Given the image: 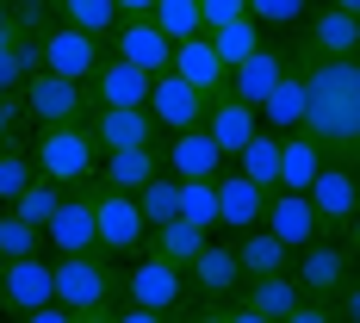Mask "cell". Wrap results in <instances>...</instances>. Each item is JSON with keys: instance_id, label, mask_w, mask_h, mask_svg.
Returning <instances> with one entry per match:
<instances>
[{"instance_id": "obj_1", "label": "cell", "mask_w": 360, "mask_h": 323, "mask_svg": "<svg viewBox=\"0 0 360 323\" xmlns=\"http://www.w3.org/2000/svg\"><path fill=\"white\" fill-rule=\"evenodd\" d=\"M298 44V37H292ZM304 118L298 131L323 149L329 162H354L360 156V87H354V56H317L304 50Z\"/></svg>"}, {"instance_id": "obj_2", "label": "cell", "mask_w": 360, "mask_h": 323, "mask_svg": "<svg viewBox=\"0 0 360 323\" xmlns=\"http://www.w3.org/2000/svg\"><path fill=\"white\" fill-rule=\"evenodd\" d=\"M50 298L69 311V323H112L124 298V267L100 249L50 255Z\"/></svg>"}, {"instance_id": "obj_3", "label": "cell", "mask_w": 360, "mask_h": 323, "mask_svg": "<svg viewBox=\"0 0 360 323\" xmlns=\"http://www.w3.org/2000/svg\"><path fill=\"white\" fill-rule=\"evenodd\" d=\"M25 149H32L37 175H50L56 186H81V180H94V168H100V149H94V137H87L81 118L75 125H37V137Z\"/></svg>"}, {"instance_id": "obj_4", "label": "cell", "mask_w": 360, "mask_h": 323, "mask_svg": "<svg viewBox=\"0 0 360 323\" xmlns=\"http://www.w3.org/2000/svg\"><path fill=\"white\" fill-rule=\"evenodd\" d=\"M311 205H317V217H323V236H335V243H354L360 249V186H354V162H329L311 175Z\"/></svg>"}, {"instance_id": "obj_5", "label": "cell", "mask_w": 360, "mask_h": 323, "mask_svg": "<svg viewBox=\"0 0 360 323\" xmlns=\"http://www.w3.org/2000/svg\"><path fill=\"white\" fill-rule=\"evenodd\" d=\"M87 199H94V249L100 255H137L143 249V212H137V199L131 193H118V186H100V180H87Z\"/></svg>"}, {"instance_id": "obj_6", "label": "cell", "mask_w": 360, "mask_h": 323, "mask_svg": "<svg viewBox=\"0 0 360 323\" xmlns=\"http://www.w3.org/2000/svg\"><path fill=\"white\" fill-rule=\"evenodd\" d=\"M124 298H131V305H143V311H155V323L186 317V274H180L174 261L137 249V261L124 267Z\"/></svg>"}, {"instance_id": "obj_7", "label": "cell", "mask_w": 360, "mask_h": 323, "mask_svg": "<svg viewBox=\"0 0 360 323\" xmlns=\"http://www.w3.org/2000/svg\"><path fill=\"white\" fill-rule=\"evenodd\" d=\"M100 56H106V37L75 32V25H63V19H50V25L32 37V63L50 69V75H69V81H87Z\"/></svg>"}, {"instance_id": "obj_8", "label": "cell", "mask_w": 360, "mask_h": 323, "mask_svg": "<svg viewBox=\"0 0 360 323\" xmlns=\"http://www.w3.org/2000/svg\"><path fill=\"white\" fill-rule=\"evenodd\" d=\"M19 106H25L32 125H75V118H87V87L32 63L25 81H19Z\"/></svg>"}, {"instance_id": "obj_9", "label": "cell", "mask_w": 360, "mask_h": 323, "mask_svg": "<svg viewBox=\"0 0 360 323\" xmlns=\"http://www.w3.org/2000/svg\"><path fill=\"white\" fill-rule=\"evenodd\" d=\"M354 243H335V236H311L304 249H292V280L298 292H311V298H329L335 286H348L354 280Z\"/></svg>"}, {"instance_id": "obj_10", "label": "cell", "mask_w": 360, "mask_h": 323, "mask_svg": "<svg viewBox=\"0 0 360 323\" xmlns=\"http://www.w3.org/2000/svg\"><path fill=\"white\" fill-rule=\"evenodd\" d=\"M180 274H186V305H199V298H230V292L243 286V261H236L230 243H217V236H205Z\"/></svg>"}, {"instance_id": "obj_11", "label": "cell", "mask_w": 360, "mask_h": 323, "mask_svg": "<svg viewBox=\"0 0 360 323\" xmlns=\"http://www.w3.org/2000/svg\"><path fill=\"white\" fill-rule=\"evenodd\" d=\"M81 125H87V137H94L100 156H112V149H137V144H162V125H155L143 106H87Z\"/></svg>"}, {"instance_id": "obj_12", "label": "cell", "mask_w": 360, "mask_h": 323, "mask_svg": "<svg viewBox=\"0 0 360 323\" xmlns=\"http://www.w3.org/2000/svg\"><path fill=\"white\" fill-rule=\"evenodd\" d=\"M106 50H118L124 63H137L143 75H162V69H168V56H174L168 32H162V25L149 19V13H118V19H112Z\"/></svg>"}, {"instance_id": "obj_13", "label": "cell", "mask_w": 360, "mask_h": 323, "mask_svg": "<svg viewBox=\"0 0 360 323\" xmlns=\"http://www.w3.org/2000/svg\"><path fill=\"white\" fill-rule=\"evenodd\" d=\"M205 94L193 87V81H180L174 69H162V75H149V94H143V112L162 125V131H186V125H199L205 118Z\"/></svg>"}, {"instance_id": "obj_14", "label": "cell", "mask_w": 360, "mask_h": 323, "mask_svg": "<svg viewBox=\"0 0 360 323\" xmlns=\"http://www.w3.org/2000/svg\"><path fill=\"white\" fill-rule=\"evenodd\" d=\"M44 249L50 255L94 249V199H87V180H81V186H63L56 212L44 217Z\"/></svg>"}, {"instance_id": "obj_15", "label": "cell", "mask_w": 360, "mask_h": 323, "mask_svg": "<svg viewBox=\"0 0 360 323\" xmlns=\"http://www.w3.org/2000/svg\"><path fill=\"white\" fill-rule=\"evenodd\" d=\"M292 37L304 50H317V56H354L360 50V13H342V6L317 0V13H304L292 25Z\"/></svg>"}, {"instance_id": "obj_16", "label": "cell", "mask_w": 360, "mask_h": 323, "mask_svg": "<svg viewBox=\"0 0 360 323\" xmlns=\"http://www.w3.org/2000/svg\"><path fill=\"white\" fill-rule=\"evenodd\" d=\"M50 298V255H6L0 267V317H25L32 305Z\"/></svg>"}, {"instance_id": "obj_17", "label": "cell", "mask_w": 360, "mask_h": 323, "mask_svg": "<svg viewBox=\"0 0 360 323\" xmlns=\"http://www.w3.org/2000/svg\"><path fill=\"white\" fill-rule=\"evenodd\" d=\"M162 162L174 180H212L224 168V149L212 144L205 125H186V131H162Z\"/></svg>"}, {"instance_id": "obj_18", "label": "cell", "mask_w": 360, "mask_h": 323, "mask_svg": "<svg viewBox=\"0 0 360 323\" xmlns=\"http://www.w3.org/2000/svg\"><path fill=\"white\" fill-rule=\"evenodd\" d=\"M261 224H267L286 249H304L311 236H323V217H317V205H311V193H292V186H274V193H267Z\"/></svg>"}, {"instance_id": "obj_19", "label": "cell", "mask_w": 360, "mask_h": 323, "mask_svg": "<svg viewBox=\"0 0 360 323\" xmlns=\"http://www.w3.org/2000/svg\"><path fill=\"white\" fill-rule=\"evenodd\" d=\"M81 87H87V106H143L149 75L137 69V63H124L118 50H106V56L94 63V75H87Z\"/></svg>"}, {"instance_id": "obj_20", "label": "cell", "mask_w": 360, "mask_h": 323, "mask_svg": "<svg viewBox=\"0 0 360 323\" xmlns=\"http://www.w3.org/2000/svg\"><path fill=\"white\" fill-rule=\"evenodd\" d=\"M298 298H304V292L292 280V267H280V274H249V280L236 286V305H243L249 323H286V311Z\"/></svg>"}, {"instance_id": "obj_21", "label": "cell", "mask_w": 360, "mask_h": 323, "mask_svg": "<svg viewBox=\"0 0 360 323\" xmlns=\"http://www.w3.org/2000/svg\"><path fill=\"white\" fill-rule=\"evenodd\" d=\"M168 69H174L180 81H193V87H199V94H205V100H212V94H224V87H230V69H224V63H217V50H212V37H205V32L180 37V44H174V56H168Z\"/></svg>"}, {"instance_id": "obj_22", "label": "cell", "mask_w": 360, "mask_h": 323, "mask_svg": "<svg viewBox=\"0 0 360 323\" xmlns=\"http://www.w3.org/2000/svg\"><path fill=\"white\" fill-rule=\"evenodd\" d=\"M212 186H217V224H224V230H249V224H261L267 193H261L249 175H236V168H217Z\"/></svg>"}, {"instance_id": "obj_23", "label": "cell", "mask_w": 360, "mask_h": 323, "mask_svg": "<svg viewBox=\"0 0 360 323\" xmlns=\"http://www.w3.org/2000/svg\"><path fill=\"white\" fill-rule=\"evenodd\" d=\"M168 162H162V144H137V149H112V156H100V168H94V180L100 186H118V193H137L149 175H162Z\"/></svg>"}, {"instance_id": "obj_24", "label": "cell", "mask_w": 360, "mask_h": 323, "mask_svg": "<svg viewBox=\"0 0 360 323\" xmlns=\"http://www.w3.org/2000/svg\"><path fill=\"white\" fill-rule=\"evenodd\" d=\"M199 125L212 131V144L224 149V162H230V156L243 149V137H249L255 125H261V112H255V106H243L236 94H212V106H205V118H199Z\"/></svg>"}, {"instance_id": "obj_25", "label": "cell", "mask_w": 360, "mask_h": 323, "mask_svg": "<svg viewBox=\"0 0 360 323\" xmlns=\"http://www.w3.org/2000/svg\"><path fill=\"white\" fill-rule=\"evenodd\" d=\"M230 168H236V175H249L261 193H274V186H280V131L255 125L249 137H243V149L230 156Z\"/></svg>"}, {"instance_id": "obj_26", "label": "cell", "mask_w": 360, "mask_h": 323, "mask_svg": "<svg viewBox=\"0 0 360 323\" xmlns=\"http://www.w3.org/2000/svg\"><path fill=\"white\" fill-rule=\"evenodd\" d=\"M236 261H243V280L249 274H280V267H292V249L267 230V224H249V230H236Z\"/></svg>"}, {"instance_id": "obj_27", "label": "cell", "mask_w": 360, "mask_h": 323, "mask_svg": "<svg viewBox=\"0 0 360 323\" xmlns=\"http://www.w3.org/2000/svg\"><path fill=\"white\" fill-rule=\"evenodd\" d=\"M317 168H323V149L311 144L304 131H280V186H292V193H304Z\"/></svg>"}, {"instance_id": "obj_28", "label": "cell", "mask_w": 360, "mask_h": 323, "mask_svg": "<svg viewBox=\"0 0 360 323\" xmlns=\"http://www.w3.org/2000/svg\"><path fill=\"white\" fill-rule=\"evenodd\" d=\"M212 50H217V63H224V69H236V63H243V56H249L255 44H261V37H267V25H255L249 13H236V19H224V25H212Z\"/></svg>"}, {"instance_id": "obj_29", "label": "cell", "mask_w": 360, "mask_h": 323, "mask_svg": "<svg viewBox=\"0 0 360 323\" xmlns=\"http://www.w3.org/2000/svg\"><path fill=\"white\" fill-rule=\"evenodd\" d=\"M44 6H50V19H63L75 32H94V37H112V19H118L112 0H44Z\"/></svg>"}, {"instance_id": "obj_30", "label": "cell", "mask_w": 360, "mask_h": 323, "mask_svg": "<svg viewBox=\"0 0 360 323\" xmlns=\"http://www.w3.org/2000/svg\"><path fill=\"white\" fill-rule=\"evenodd\" d=\"M32 175H37V162H32V149H25V137H6L0 144V205H13Z\"/></svg>"}, {"instance_id": "obj_31", "label": "cell", "mask_w": 360, "mask_h": 323, "mask_svg": "<svg viewBox=\"0 0 360 323\" xmlns=\"http://www.w3.org/2000/svg\"><path fill=\"white\" fill-rule=\"evenodd\" d=\"M174 212L186 217V224H199V230H212V236H217V186H212V180H180Z\"/></svg>"}, {"instance_id": "obj_32", "label": "cell", "mask_w": 360, "mask_h": 323, "mask_svg": "<svg viewBox=\"0 0 360 323\" xmlns=\"http://www.w3.org/2000/svg\"><path fill=\"white\" fill-rule=\"evenodd\" d=\"M149 19L168 32V44H180V37H193V32H205L199 0H149Z\"/></svg>"}, {"instance_id": "obj_33", "label": "cell", "mask_w": 360, "mask_h": 323, "mask_svg": "<svg viewBox=\"0 0 360 323\" xmlns=\"http://www.w3.org/2000/svg\"><path fill=\"white\" fill-rule=\"evenodd\" d=\"M37 249H44V230H37L32 217H19L13 205H0V255H37Z\"/></svg>"}, {"instance_id": "obj_34", "label": "cell", "mask_w": 360, "mask_h": 323, "mask_svg": "<svg viewBox=\"0 0 360 323\" xmlns=\"http://www.w3.org/2000/svg\"><path fill=\"white\" fill-rule=\"evenodd\" d=\"M56 199H63V186H56L50 175H32V180H25V193L13 199V212H19V217H32L37 230H44V217L56 212Z\"/></svg>"}, {"instance_id": "obj_35", "label": "cell", "mask_w": 360, "mask_h": 323, "mask_svg": "<svg viewBox=\"0 0 360 323\" xmlns=\"http://www.w3.org/2000/svg\"><path fill=\"white\" fill-rule=\"evenodd\" d=\"M243 6H249L255 25H267V32H292L311 13V0H243Z\"/></svg>"}, {"instance_id": "obj_36", "label": "cell", "mask_w": 360, "mask_h": 323, "mask_svg": "<svg viewBox=\"0 0 360 323\" xmlns=\"http://www.w3.org/2000/svg\"><path fill=\"white\" fill-rule=\"evenodd\" d=\"M32 69V37H0V94H19Z\"/></svg>"}, {"instance_id": "obj_37", "label": "cell", "mask_w": 360, "mask_h": 323, "mask_svg": "<svg viewBox=\"0 0 360 323\" xmlns=\"http://www.w3.org/2000/svg\"><path fill=\"white\" fill-rule=\"evenodd\" d=\"M236 13H249L243 0H199V19H205V32L212 25H224V19H236Z\"/></svg>"}, {"instance_id": "obj_38", "label": "cell", "mask_w": 360, "mask_h": 323, "mask_svg": "<svg viewBox=\"0 0 360 323\" xmlns=\"http://www.w3.org/2000/svg\"><path fill=\"white\" fill-rule=\"evenodd\" d=\"M118 13H149V0H112Z\"/></svg>"}, {"instance_id": "obj_39", "label": "cell", "mask_w": 360, "mask_h": 323, "mask_svg": "<svg viewBox=\"0 0 360 323\" xmlns=\"http://www.w3.org/2000/svg\"><path fill=\"white\" fill-rule=\"evenodd\" d=\"M0 267H6V255H0Z\"/></svg>"}]
</instances>
